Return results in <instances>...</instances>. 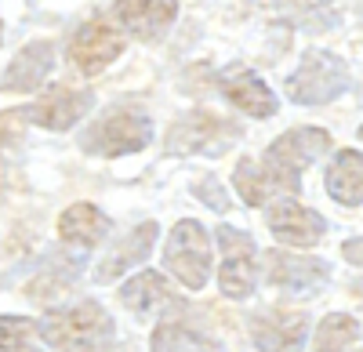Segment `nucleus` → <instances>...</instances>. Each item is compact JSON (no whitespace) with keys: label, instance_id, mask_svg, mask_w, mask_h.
Listing matches in <instances>:
<instances>
[{"label":"nucleus","instance_id":"15","mask_svg":"<svg viewBox=\"0 0 363 352\" xmlns=\"http://www.w3.org/2000/svg\"><path fill=\"white\" fill-rule=\"evenodd\" d=\"M157 222H145V225H138L135 232H128L124 240H120L102 261H99V269H95V276L102 280V283H109V280H116L120 273H128L131 266H138V261H145L149 258V251H153V244H157Z\"/></svg>","mask_w":363,"mask_h":352},{"label":"nucleus","instance_id":"7","mask_svg":"<svg viewBox=\"0 0 363 352\" xmlns=\"http://www.w3.org/2000/svg\"><path fill=\"white\" fill-rule=\"evenodd\" d=\"M265 280L277 290H287V295H320L330 283V266L323 258L269 251L265 254Z\"/></svg>","mask_w":363,"mask_h":352},{"label":"nucleus","instance_id":"21","mask_svg":"<svg viewBox=\"0 0 363 352\" xmlns=\"http://www.w3.org/2000/svg\"><path fill=\"white\" fill-rule=\"evenodd\" d=\"M356 341H359V324L356 319L349 312H330V316L320 319L313 348L316 352H349Z\"/></svg>","mask_w":363,"mask_h":352},{"label":"nucleus","instance_id":"27","mask_svg":"<svg viewBox=\"0 0 363 352\" xmlns=\"http://www.w3.org/2000/svg\"><path fill=\"white\" fill-rule=\"evenodd\" d=\"M359 138H363V127H359Z\"/></svg>","mask_w":363,"mask_h":352},{"label":"nucleus","instance_id":"11","mask_svg":"<svg viewBox=\"0 0 363 352\" xmlns=\"http://www.w3.org/2000/svg\"><path fill=\"white\" fill-rule=\"evenodd\" d=\"M251 338L262 352H298L306 345V312H287V309L255 312Z\"/></svg>","mask_w":363,"mask_h":352},{"label":"nucleus","instance_id":"1","mask_svg":"<svg viewBox=\"0 0 363 352\" xmlns=\"http://www.w3.org/2000/svg\"><path fill=\"white\" fill-rule=\"evenodd\" d=\"M40 341L55 352H106L113 345V319L99 302H80L55 309L40 319Z\"/></svg>","mask_w":363,"mask_h":352},{"label":"nucleus","instance_id":"3","mask_svg":"<svg viewBox=\"0 0 363 352\" xmlns=\"http://www.w3.org/2000/svg\"><path fill=\"white\" fill-rule=\"evenodd\" d=\"M153 142V124L149 116L135 113V109H113L102 120H95L84 135V149L87 153H102V157H124V153H138Z\"/></svg>","mask_w":363,"mask_h":352},{"label":"nucleus","instance_id":"12","mask_svg":"<svg viewBox=\"0 0 363 352\" xmlns=\"http://www.w3.org/2000/svg\"><path fill=\"white\" fill-rule=\"evenodd\" d=\"M269 229L287 247H316L327 232V222L313 208H301L294 200H280L269 211Z\"/></svg>","mask_w":363,"mask_h":352},{"label":"nucleus","instance_id":"24","mask_svg":"<svg viewBox=\"0 0 363 352\" xmlns=\"http://www.w3.org/2000/svg\"><path fill=\"white\" fill-rule=\"evenodd\" d=\"M203 200H207V208H215V211H225L229 208V203H225V193L222 189H215V186H211V182H203L200 189H196Z\"/></svg>","mask_w":363,"mask_h":352},{"label":"nucleus","instance_id":"2","mask_svg":"<svg viewBox=\"0 0 363 352\" xmlns=\"http://www.w3.org/2000/svg\"><path fill=\"white\" fill-rule=\"evenodd\" d=\"M164 266L186 290H203L211 280V240L207 229L193 218L178 222L164 247Z\"/></svg>","mask_w":363,"mask_h":352},{"label":"nucleus","instance_id":"6","mask_svg":"<svg viewBox=\"0 0 363 352\" xmlns=\"http://www.w3.org/2000/svg\"><path fill=\"white\" fill-rule=\"evenodd\" d=\"M218 251H222V266H218V287L225 298H247L255 295L258 283V261H255V240L247 232H240L233 225L218 229Z\"/></svg>","mask_w":363,"mask_h":352},{"label":"nucleus","instance_id":"19","mask_svg":"<svg viewBox=\"0 0 363 352\" xmlns=\"http://www.w3.org/2000/svg\"><path fill=\"white\" fill-rule=\"evenodd\" d=\"M327 193L345 208H359L363 203V153L342 149L327 171Z\"/></svg>","mask_w":363,"mask_h":352},{"label":"nucleus","instance_id":"8","mask_svg":"<svg viewBox=\"0 0 363 352\" xmlns=\"http://www.w3.org/2000/svg\"><path fill=\"white\" fill-rule=\"evenodd\" d=\"M120 51H124V37L106 18H91L69 40V66H77L84 76H99L113 58H120Z\"/></svg>","mask_w":363,"mask_h":352},{"label":"nucleus","instance_id":"25","mask_svg":"<svg viewBox=\"0 0 363 352\" xmlns=\"http://www.w3.org/2000/svg\"><path fill=\"white\" fill-rule=\"evenodd\" d=\"M287 8H294L298 15H316V11H327V0H284Z\"/></svg>","mask_w":363,"mask_h":352},{"label":"nucleus","instance_id":"10","mask_svg":"<svg viewBox=\"0 0 363 352\" xmlns=\"http://www.w3.org/2000/svg\"><path fill=\"white\" fill-rule=\"evenodd\" d=\"M91 102H95V98H91V91H84V87L55 84L29 109H22L18 116H29L33 124H40L48 131H66V127H73L80 116L91 109Z\"/></svg>","mask_w":363,"mask_h":352},{"label":"nucleus","instance_id":"13","mask_svg":"<svg viewBox=\"0 0 363 352\" xmlns=\"http://www.w3.org/2000/svg\"><path fill=\"white\" fill-rule=\"evenodd\" d=\"M222 95L240 109V113H247L255 116V120H265V116L277 113V95L265 87V80L258 73H251L247 66H233L222 73Z\"/></svg>","mask_w":363,"mask_h":352},{"label":"nucleus","instance_id":"20","mask_svg":"<svg viewBox=\"0 0 363 352\" xmlns=\"http://www.w3.org/2000/svg\"><path fill=\"white\" fill-rule=\"evenodd\" d=\"M233 186H236L240 196H244L247 208H262V203H269L277 193H291L262 160H240L236 174H233Z\"/></svg>","mask_w":363,"mask_h":352},{"label":"nucleus","instance_id":"9","mask_svg":"<svg viewBox=\"0 0 363 352\" xmlns=\"http://www.w3.org/2000/svg\"><path fill=\"white\" fill-rule=\"evenodd\" d=\"M236 135H240L236 124L222 120L215 113H189L171 127L167 149L171 153H222Z\"/></svg>","mask_w":363,"mask_h":352},{"label":"nucleus","instance_id":"18","mask_svg":"<svg viewBox=\"0 0 363 352\" xmlns=\"http://www.w3.org/2000/svg\"><path fill=\"white\" fill-rule=\"evenodd\" d=\"M109 232V218L95 208V203H73L58 215V237L77 247H95Z\"/></svg>","mask_w":363,"mask_h":352},{"label":"nucleus","instance_id":"23","mask_svg":"<svg viewBox=\"0 0 363 352\" xmlns=\"http://www.w3.org/2000/svg\"><path fill=\"white\" fill-rule=\"evenodd\" d=\"M40 327L26 316H0V352H37Z\"/></svg>","mask_w":363,"mask_h":352},{"label":"nucleus","instance_id":"17","mask_svg":"<svg viewBox=\"0 0 363 352\" xmlns=\"http://www.w3.org/2000/svg\"><path fill=\"white\" fill-rule=\"evenodd\" d=\"M51 55H55V47L48 40L26 44L18 51V58L8 66L0 87H4V91H37V87L44 84V76L51 73Z\"/></svg>","mask_w":363,"mask_h":352},{"label":"nucleus","instance_id":"14","mask_svg":"<svg viewBox=\"0 0 363 352\" xmlns=\"http://www.w3.org/2000/svg\"><path fill=\"white\" fill-rule=\"evenodd\" d=\"M113 11H116L120 22H124V29H131L135 37L153 40L174 22L178 4L174 0H116Z\"/></svg>","mask_w":363,"mask_h":352},{"label":"nucleus","instance_id":"4","mask_svg":"<svg viewBox=\"0 0 363 352\" xmlns=\"http://www.w3.org/2000/svg\"><path fill=\"white\" fill-rule=\"evenodd\" d=\"M345 87H349V69L342 58L327 51H313L287 80V95L298 106H323L330 98H338Z\"/></svg>","mask_w":363,"mask_h":352},{"label":"nucleus","instance_id":"16","mask_svg":"<svg viewBox=\"0 0 363 352\" xmlns=\"http://www.w3.org/2000/svg\"><path fill=\"white\" fill-rule=\"evenodd\" d=\"M120 302H124L138 319H157L164 309H174V298L167 290V280L160 273H138L120 287Z\"/></svg>","mask_w":363,"mask_h":352},{"label":"nucleus","instance_id":"26","mask_svg":"<svg viewBox=\"0 0 363 352\" xmlns=\"http://www.w3.org/2000/svg\"><path fill=\"white\" fill-rule=\"evenodd\" d=\"M342 251H345V258H349V261H356V266H359V261H363V237H359V240H349Z\"/></svg>","mask_w":363,"mask_h":352},{"label":"nucleus","instance_id":"5","mask_svg":"<svg viewBox=\"0 0 363 352\" xmlns=\"http://www.w3.org/2000/svg\"><path fill=\"white\" fill-rule=\"evenodd\" d=\"M330 145V135L327 131H320V127H298V131H287L284 138H277L269 145V153L262 157V164L277 174V178L291 189V193H298L301 189V178L298 174L306 171L323 149Z\"/></svg>","mask_w":363,"mask_h":352},{"label":"nucleus","instance_id":"22","mask_svg":"<svg viewBox=\"0 0 363 352\" xmlns=\"http://www.w3.org/2000/svg\"><path fill=\"white\" fill-rule=\"evenodd\" d=\"M153 352H225V348L178 324H160L153 331Z\"/></svg>","mask_w":363,"mask_h":352}]
</instances>
